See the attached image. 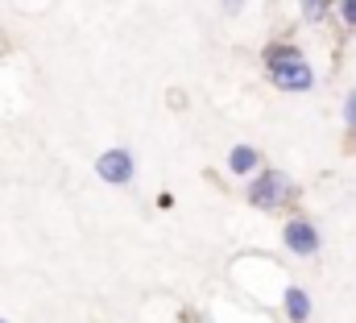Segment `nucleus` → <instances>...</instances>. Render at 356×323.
<instances>
[{
  "label": "nucleus",
  "instance_id": "obj_2",
  "mask_svg": "<svg viewBox=\"0 0 356 323\" xmlns=\"http://www.w3.org/2000/svg\"><path fill=\"white\" fill-rule=\"evenodd\" d=\"M290 195H294V178H290L286 170L261 166L257 174H249V187H245L249 207H257V212H277V207L290 203Z\"/></svg>",
  "mask_w": 356,
  "mask_h": 323
},
{
  "label": "nucleus",
  "instance_id": "obj_1",
  "mask_svg": "<svg viewBox=\"0 0 356 323\" xmlns=\"http://www.w3.org/2000/svg\"><path fill=\"white\" fill-rule=\"evenodd\" d=\"M266 75L277 91H294V95L315 91V67L307 63V54L294 42H269L266 46Z\"/></svg>",
  "mask_w": 356,
  "mask_h": 323
},
{
  "label": "nucleus",
  "instance_id": "obj_8",
  "mask_svg": "<svg viewBox=\"0 0 356 323\" xmlns=\"http://www.w3.org/2000/svg\"><path fill=\"white\" fill-rule=\"evenodd\" d=\"M344 129H348V137H356V87L344 95Z\"/></svg>",
  "mask_w": 356,
  "mask_h": 323
},
{
  "label": "nucleus",
  "instance_id": "obj_5",
  "mask_svg": "<svg viewBox=\"0 0 356 323\" xmlns=\"http://www.w3.org/2000/svg\"><path fill=\"white\" fill-rule=\"evenodd\" d=\"M282 311H286L290 323H311V294H307L298 282H290V286L282 290Z\"/></svg>",
  "mask_w": 356,
  "mask_h": 323
},
{
  "label": "nucleus",
  "instance_id": "obj_10",
  "mask_svg": "<svg viewBox=\"0 0 356 323\" xmlns=\"http://www.w3.org/2000/svg\"><path fill=\"white\" fill-rule=\"evenodd\" d=\"M241 4H245V0H224V8H228V13H241Z\"/></svg>",
  "mask_w": 356,
  "mask_h": 323
},
{
  "label": "nucleus",
  "instance_id": "obj_4",
  "mask_svg": "<svg viewBox=\"0 0 356 323\" xmlns=\"http://www.w3.org/2000/svg\"><path fill=\"white\" fill-rule=\"evenodd\" d=\"M95 174H99L108 187H129L133 174H137V158H133L124 145H112V150H104V154L95 158Z\"/></svg>",
  "mask_w": 356,
  "mask_h": 323
},
{
  "label": "nucleus",
  "instance_id": "obj_3",
  "mask_svg": "<svg viewBox=\"0 0 356 323\" xmlns=\"http://www.w3.org/2000/svg\"><path fill=\"white\" fill-rule=\"evenodd\" d=\"M282 244H286V253H294V257H315V253L323 249V237H319L315 220L290 216V220L282 224Z\"/></svg>",
  "mask_w": 356,
  "mask_h": 323
},
{
  "label": "nucleus",
  "instance_id": "obj_9",
  "mask_svg": "<svg viewBox=\"0 0 356 323\" xmlns=\"http://www.w3.org/2000/svg\"><path fill=\"white\" fill-rule=\"evenodd\" d=\"M340 21L348 29H356V0H340Z\"/></svg>",
  "mask_w": 356,
  "mask_h": 323
},
{
  "label": "nucleus",
  "instance_id": "obj_6",
  "mask_svg": "<svg viewBox=\"0 0 356 323\" xmlns=\"http://www.w3.org/2000/svg\"><path fill=\"white\" fill-rule=\"evenodd\" d=\"M228 170L241 174V178L257 174V170H261V150H257V145H245V141L232 145V150H228Z\"/></svg>",
  "mask_w": 356,
  "mask_h": 323
},
{
  "label": "nucleus",
  "instance_id": "obj_11",
  "mask_svg": "<svg viewBox=\"0 0 356 323\" xmlns=\"http://www.w3.org/2000/svg\"><path fill=\"white\" fill-rule=\"evenodd\" d=\"M0 323H8V320H0Z\"/></svg>",
  "mask_w": 356,
  "mask_h": 323
},
{
  "label": "nucleus",
  "instance_id": "obj_7",
  "mask_svg": "<svg viewBox=\"0 0 356 323\" xmlns=\"http://www.w3.org/2000/svg\"><path fill=\"white\" fill-rule=\"evenodd\" d=\"M298 8H302V21H311V25H319L327 17V0H298Z\"/></svg>",
  "mask_w": 356,
  "mask_h": 323
}]
</instances>
